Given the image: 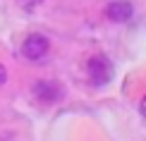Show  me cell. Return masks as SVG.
I'll return each mask as SVG.
<instances>
[{"instance_id": "obj_4", "label": "cell", "mask_w": 146, "mask_h": 141, "mask_svg": "<svg viewBox=\"0 0 146 141\" xmlns=\"http://www.w3.org/2000/svg\"><path fill=\"white\" fill-rule=\"evenodd\" d=\"M34 96L46 103H55L62 98V89L55 81H38V84H34Z\"/></svg>"}, {"instance_id": "obj_3", "label": "cell", "mask_w": 146, "mask_h": 141, "mask_svg": "<svg viewBox=\"0 0 146 141\" xmlns=\"http://www.w3.org/2000/svg\"><path fill=\"white\" fill-rule=\"evenodd\" d=\"M132 15H134V5H132L129 0H113V3H108V7H106V17L110 22H117V24L129 22Z\"/></svg>"}, {"instance_id": "obj_7", "label": "cell", "mask_w": 146, "mask_h": 141, "mask_svg": "<svg viewBox=\"0 0 146 141\" xmlns=\"http://www.w3.org/2000/svg\"><path fill=\"white\" fill-rule=\"evenodd\" d=\"M139 113H141V117H146V96L139 101Z\"/></svg>"}, {"instance_id": "obj_2", "label": "cell", "mask_w": 146, "mask_h": 141, "mask_svg": "<svg viewBox=\"0 0 146 141\" xmlns=\"http://www.w3.org/2000/svg\"><path fill=\"white\" fill-rule=\"evenodd\" d=\"M48 50H50V41H48L43 34H29L27 38L22 41V55L27 60H31V62L43 60L48 55Z\"/></svg>"}, {"instance_id": "obj_5", "label": "cell", "mask_w": 146, "mask_h": 141, "mask_svg": "<svg viewBox=\"0 0 146 141\" xmlns=\"http://www.w3.org/2000/svg\"><path fill=\"white\" fill-rule=\"evenodd\" d=\"M17 3H19V7H24V10H36L43 0H17Z\"/></svg>"}, {"instance_id": "obj_6", "label": "cell", "mask_w": 146, "mask_h": 141, "mask_svg": "<svg viewBox=\"0 0 146 141\" xmlns=\"http://www.w3.org/2000/svg\"><path fill=\"white\" fill-rule=\"evenodd\" d=\"M5 81H7V70L0 65V86H5Z\"/></svg>"}, {"instance_id": "obj_1", "label": "cell", "mask_w": 146, "mask_h": 141, "mask_svg": "<svg viewBox=\"0 0 146 141\" xmlns=\"http://www.w3.org/2000/svg\"><path fill=\"white\" fill-rule=\"evenodd\" d=\"M86 74H89V79H91L94 86H106V84H110V79H113L110 60H108L106 55H94V58H89Z\"/></svg>"}]
</instances>
